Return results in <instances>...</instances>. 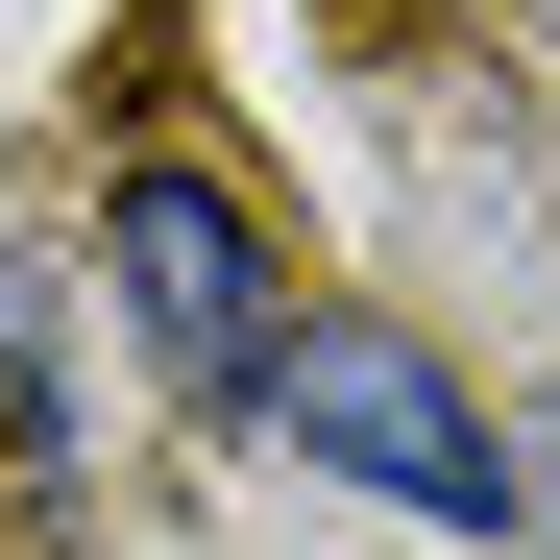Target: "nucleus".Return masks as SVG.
I'll list each match as a JSON object with an SVG mask.
<instances>
[{
    "instance_id": "nucleus-1",
    "label": "nucleus",
    "mask_w": 560,
    "mask_h": 560,
    "mask_svg": "<svg viewBox=\"0 0 560 560\" xmlns=\"http://www.w3.org/2000/svg\"><path fill=\"white\" fill-rule=\"evenodd\" d=\"M244 415L293 439V463H341L365 512H415V536H536V488H512V439H488V390L415 341V317H268L244 341Z\"/></svg>"
},
{
    "instance_id": "nucleus-2",
    "label": "nucleus",
    "mask_w": 560,
    "mask_h": 560,
    "mask_svg": "<svg viewBox=\"0 0 560 560\" xmlns=\"http://www.w3.org/2000/svg\"><path fill=\"white\" fill-rule=\"evenodd\" d=\"M98 293H122V341L171 365V390H244V341L293 317L268 293V220L220 196V171H98Z\"/></svg>"
},
{
    "instance_id": "nucleus-3",
    "label": "nucleus",
    "mask_w": 560,
    "mask_h": 560,
    "mask_svg": "<svg viewBox=\"0 0 560 560\" xmlns=\"http://www.w3.org/2000/svg\"><path fill=\"white\" fill-rule=\"evenodd\" d=\"M512 488H536V536H560V415H536V439H512Z\"/></svg>"
}]
</instances>
